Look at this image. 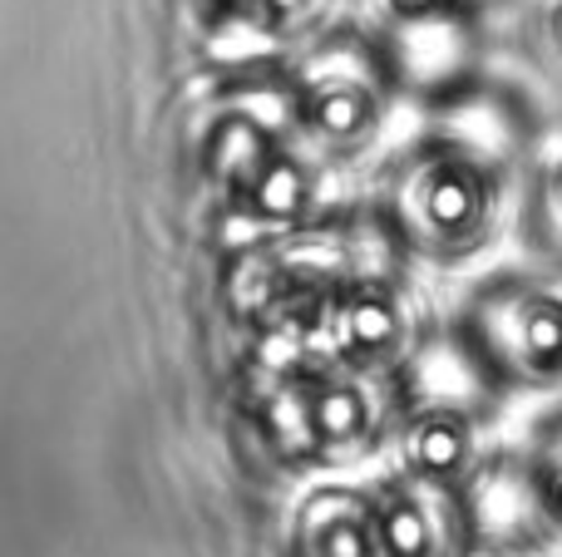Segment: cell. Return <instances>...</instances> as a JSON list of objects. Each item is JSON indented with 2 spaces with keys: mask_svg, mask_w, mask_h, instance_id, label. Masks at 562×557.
I'll return each mask as SVG.
<instances>
[{
  "mask_svg": "<svg viewBox=\"0 0 562 557\" xmlns=\"http://www.w3.org/2000/svg\"><path fill=\"white\" fill-rule=\"evenodd\" d=\"M498 207L494 154L469 138H445L429 148L405 178L400 213H405L409 242L429 252H469L488 232Z\"/></svg>",
  "mask_w": 562,
  "mask_h": 557,
  "instance_id": "1",
  "label": "cell"
},
{
  "mask_svg": "<svg viewBox=\"0 0 562 557\" xmlns=\"http://www.w3.org/2000/svg\"><path fill=\"white\" fill-rule=\"evenodd\" d=\"M469 361L494 380L562 385V286H494L469 311Z\"/></svg>",
  "mask_w": 562,
  "mask_h": 557,
  "instance_id": "2",
  "label": "cell"
},
{
  "mask_svg": "<svg viewBox=\"0 0 562 557\" xmlns=\"http://www.w3.org/2000/svg\"><path fill=\"white\" fill-rule=\"evenodd\" d=\"M385 99V59L360 45H340L306 89V118L330 144H356L375 128Z\"/></svg>",
  "mask_w": 562,
  "mask_h": 557,
  "instance_id": "3",
  "label": "cell"
},
{
  "mask_svg": "<svg viewBox=\"0 0 562 557\" xmlns=\"http://www.w3.org/2000/svg\"><path fill=\"white\" fill-rule=\"evenodd\" d=\"M469 459H474L469 410L459 400H429L405 430V469L415 479L454 489L459 474H469Z\"/></svg>",
  "mask_w": 562,
  "mask_h": 557,
  "instance_id": "4",
  "label": "cell"
},
{
  "mask_svg": "<svg viewBox=\"0 0 562 557\" xmlns=\"http://www.w3.org/2000/svg\"><path fill=\"white\" fill-rule=\"evenodd\" d=\"M400 336H405V316L380 276L356 282V292L336 306V341L350 355H385Z\"/></svg>",
  "mask_w": 562,
  "mask_h": 557,
  "instance_id": "5",
  "label": "cell"
},
{
  "mask_svg": "<svg viewBox=\"0 0 562 557\" xmlns=\"http://www.w3.org/2000/svg\"><path fill=\"white\" fill-rule=\"evenodd\" d=\"M311 420H316V444H356L370 430V400L356 385H321L311 395Z\"/></svg>",
  "mask_w": 562,
  "mask_h": 557,
  "instance_id": "6",
  "label": "cell"
},
{
  "mask_svg": "<svg viewBox=\"0 0 562 557\" xmlns=\"http://www.w3.org/2000/svg\"><path fill=\"white\" fill-rule=\"evenodd\" d=\"M528 503L538 519H548L562 533V420L548 430L533 469H528Z\"/></svg>",
  "mask_w": 562,
  "mask_h": 557,
  "instance_id": "7",
  "label": "cell"
},
{
  "mask_svg": "<svg viewBox=\"0 0 562 557\" xmlns=\"http://www.w3.org/2000/svg\"><path fill=\"white\" fill-rule=\"evenodd\" d=\"M533 237H538V252L562 266V138L548 154L543 183H538V197H533Z\"/></svg>",
  "mask_w": 562,
  "mask_h": 557,
  "instance_id": "8",
  "label": "cell"
},
{
  "mask_svg": "<svg viewBox=\"0 0 562 557\" xmlns=\"http://www.w3.org/2000/svg\"><path fill=\"white\" fill-rule=\"evenodd\" d=\"M306 203V178H301L296 163H267L257 173V207L272 217H291Z\"/></svg>",
  "mask_w": 562,
  "mask_h": 557,
  "instance_id": "9",
  "label": "cell"
},
{
  "mask_svg": "<svg viewBox=\"0 0 562 557\" xmlns=\"http://www.w3.org/2000/svg\"><path fill=\"white\" fill-rule=\"evenodd\" d=\"M484 0H390V10H395L405 25L415 30H445V25H459V20L469 15V10H479Z\"/></svg>",
  "mask_w": 562,
  "mask_h": 557,
  "instance_id": "10",
  "label": "cell"
},
{
  "mask_svg": "<svg viewBox=\"0 0 562 557\" xmlns=\"http://www.w3.org/2000/svg\"><path fill=\"white\" fill-rule=\"evenodd\" d=\"M543 39H548V55L562 65V0H553V5L543 10Z\"/></svg>",
  "mask_w": 562,
  "mask_h": 557,
  "instance_id": "11",
  "label": "cell"
},
{
  "mask_svg": "<svg viewBox=\"0 0 562 557\" xmlns=\"http://www.w3.org/2000/svg\"><path fill=\"white\" fill-rule=\"evenodd\" d=\"M306 0H267V10H277V15H291V10H301Z\"/></svg>",
  "mask_w": 562,
  "mask_h": 557,
  "instance_id": "12",
  "label": "cell"
}]
</instances>
